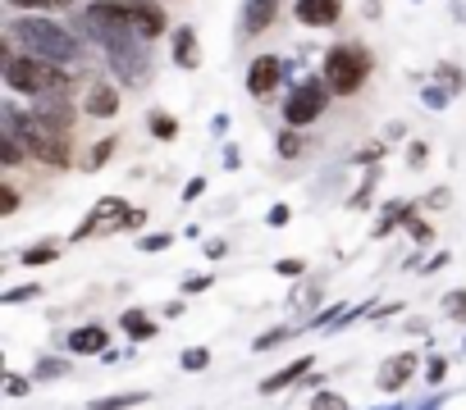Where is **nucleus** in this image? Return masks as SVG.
I'll use <instances>...</instances> for the list:
<instances>
[{
    "instance_id": "1",
    "label": "nucleus",
    "mask_w": 466,
    "mask_h": 410,
    "mask_svg": "<svg viewBox=\"0 0 466 410\" xmlns=\"http://www.w3.org/2000/svg\"><path fill=\"white\" fill-rule=\"evenodd\" d=\"M5 37L19 41L23 55H37V60L60 64V69H78V64H83V55H87V51H83V41H78L64 23H51V19H42V14L14 19Z\"/></svg>"
},
{
    "instance_id": "2",
    "label": "nucleus",
    "mask_w": 466,
    "mask_h": 410,
    "mask_svg": "<svg viewBox=\"0 0 466 410\" xmlns=\"http://www.w3.org/2000/svg\"><path fill=\"white\" fill-rule=\"evenodd\" d=\"M83 32L101 41L105 51V64L110 73L129 82V87H142V82H151V64H146V51H142V37L133 28H120V23H87L83 19Z\"/></svg>"
},
{
    "instance_id": "3",
    "label": "nucleus",
    "mask_w": 466,
    "mask_h": 410,
    "mask_svg": "<svg viewBox=\"0 0 466 410\" xmlns=\"http://www.w3.org/2000/svg\"><path fill=\"white\" fill-rule=\"evenodd\" d=\"M0 78H5V87L19 92V96H46V92H64L69 87V69L46 64L37 55H10L5 64H0Z\"/></svg>"
},
{
    "instance_id": "4",
    "label": "nucleus",
    "mask_w": 466,
    "mask_h": 410,
    "mask_svg": "<svg viewBox=\"0 0 466 410\" xmlns=\"http://www.w3.org/2000/svg\"><path fill=\"white\" fill-rule=\"evenodd\" d=\"M87 23H120V28H133L137 37H161L165 32V14H161V5L155 0H96V5H87V14H83Z\"/></svg>"
},
{
    "instance_id": "5",
    "label": "nucleus",
    "mask_w": 466,
    "mask_h": 410,
    "mask_svg": "<svg viewBox=\"0 0 466 410\" xmlns=\"http://www.w3.org/2000/svg\"><path fill=\"white\" fill-rule=\"evenodd\" d=\"M366 78H370V51H362V46H334L325 55V87L334 96H353Z\"/></svg>"
},
{
    "instance_id": "6",
    "label": "nucleus",
    "mask_w": 466,
    "mask_h": 410,
    "mask_svg": "<svg viewBox=\"0 0 466 410\" xmlns=\"http://www.w3.org/2000/svg\"><path fill=\"white\" fill-rule=\"evenodd\" d=\"M19 142H23L37 160H42V164H51V169H64V164H69V133L55 128V123H46V119H37V114L23 119Z\"/></svg>"
},
{
    "instance_id": "7",
    "label": "nucleus",
    "mask_w": 466,
    "mask_h": 410,
    "mask_svg": "<svg viewBox=\"0 0 466 410\" xmlns=\"http://www.w3.org/2000/svg\"><path fill=\"white\" fill-rule=\"evenodd\" d=\"M137 219H142V215L129 210V201H120V196H101V201H96V210L87 215V224L73 233V242L96 237V233H114V228H133Z\"/></svg>"
},
{
    "instance_id": "8",
    "label": "nucleus",
    "mask_w": 466,
    "mask_h": 410,
    "mask_svg": "<svg viewBox=\"0 0 466 410\" xmlns=\"http://www.w3.org/2000/svg\"><path fill=\"white\" fill-rule=\"evenodd\" d=\"M329 105V87L325 82H302V87H293V96L284 101V119L288 128H302V123H316Z\"/></svg>"
},
{
    "instance_id": "9",
    "label": "nucleus",
    "mask_w": 466,
    "mask_h": 410,
    "mask_svg": "<svg viewBox=\"0 0 466 410\" xmlns=\"http://www.w3.org/2000/svg\"><path fill=\"white\" fill-rule=\"evenodd\" d=\"M284 73H288V64H284L279 55H256L252 69H247V92H252L256 101H265V96L284 82Z\"/></svg>"
},
{
    "instance_id": "10",
    "label": "nucleus",
    "mask_w": 466,
    "mask_h": 410,
    "mask_svg": "<svg viewBox=\"0 0 466 410\" xmlns=\"http://www.w3.org/2000/svg\"><path fill=\"white\" fill-rule=\"evenodd\" d=\"M412 374H416V351H398V356H388V360L379 365L375 388H379V392H398V388H407Z\"/></svg>"
},
{
    "instance_id": "11",
    "label": "nucleus",
    "mask_w": 466,
    "mask_h": 410,
    "mask_svg": "<svg viewBox=\"0 0 466 410\" xmlns=\"http://www.w3.org/2000/svg\"><path fill=\"white\" fill-rule=\"evenodd\" d=\"M32 114L46 119V123H55V128H64V133H73V101H69L64 92L32 96Z\"/></svg>"
},
{
    "instance_id": "12",
    "label": "nucleus",
    "mask_w": 466,
    "mask_h": 410,
    "mask_svg": "<svg viewBox=\"0 0 466 410\" xmlns=\"http://www.w3.org/2000/svg\"><path fill=\"white\" fill-rule=\"evenodd\" d=\"M293 14H297V23H306V28H329V23L343 19V0H297Z\"/></svg>"
},
{
    "instance_id": "13",
    "label": "nucleus",
    "mask_w": 466,
    "mask_h": 410,
    "mask_svg": "<svg viewBox=\"0 0 466 410\" xmlns=\"http://www.w3.org/2000/svg\"><path fill=\"white\" fill-rule=\"evenodd\" d=\"M69 351L73 356H105L110 351V338L101 324H87V328H73L69 333Z\"/></svg>"
},
{
    "instance_id": "14",
    "label": "nucleus",
    "mask_w": 466,
    "mask_h": 410,
    "mask_svg": "<svg viewBox=\"0 0 466 410\" xmlns=\"http://www.w3.org/2000/svg\"><path fill=\"white\" fill-rule=\"evenodd\" d=\"M83 110H87L92 119H110V114H120V92H114L110 82H96V87L87 92V101H83Z\"/></svg>"
},
{
    "instance_id": "15",
    "label": "nucleus",
    "mask_w": 466,
    "mask_h": 410,
    "mask_svg": "<svg viewBox=\"0 0 466 410\" xmlns=\"http://www.w3.org/2000/svg\"><path fill=\"white\" fill-rule=\"evenodd\" d=\"M174 64L179 69H197L202 64V41H197V32H192V28L174 32Z\"/></svg>"
},
{
    "instance_id": "16",
    "label": "nucleus",
    "mask_w": 466,
    "mask_h": 410,
    "mask_svg": "<svg viewBox=\"0 0 466 410\" xmlns=\"http://www.w3.org/2000/svg\"><path fill=\"white\" fill-rule=\"evenodd\" d=\"M306 369H311V356H297L293 365H284V369H279V374H270V379L261 383V392H265V397H275V392L293 388V383H297V379L306 374Z\"/></svg>"
},
{
    "instance_id": "17",
    "label": "nucleus",
    "mask_w": 466,
    "mask_h": 410,
    "mask_svg": "<svg viewBox=\"0 0 466 410\" xmlns=\"http://www.w3.org/2000/svg\"><path fill=\"white\" fill-rule=\"evenodd\" d=\"M275 10H279V0H247V14H243L247 32H265L270 19H275Z\"/></svg>"
},
{
    "instance_id": "18",
    "label": "nucleus",
    "mask_w": 466,
    "mask_h": 410,
    "mask_svg": "<svg viewBox=\"0 0 466 410\" xmlns=\"http://www.w3.org/2000/svg\"><path fill=\"white\" fill-rule=\"evenodd\" d=\"M146 392H120V397H96L92 410H129V406H142Z\"/></svg>"
},
{
    "instance_id": "19",
    "label": "nucleus",
    "mask_w": 466,
    "mask_h": 410,
    "mask_svg": "<svg viewBox=\"0 0 466 410\" xmlns=\"http://www.w3.org/2000/svg\"><path fill=\"white\" fill-rule=\"evenodd\" d=\"M124 333L142 342V338H151V333H155V324H151L142 310H129V315H124Z\"/></svg>"
},
{
    "instance_id": "20",
    "label": "nucleus",
    "mask_w": 466,
    "mask_h": 410,
    "mask_svg": "<svg viewBox=\"0 0 466 410\" xmlns=\"http://www.w3.org/2000/svg\"><path fill=\"white\" fill-rule=\"evenodd\" d=\"M19 160H23V142H19V137H5V133H0V164H5V169H14Z\"/></svg>"
},
{
    "instance_id": "21",
    "label": "nucleus",
    "mask_w": 466,
    "mask_h": 410,
    "mask_svg": "<svg viewBox=\"0 0 466 410\" xmlns=\"http://www.w3.org/2000/svg\"><path fill=\"white\" fill-rule=\"evenodd\" d=\"M151 133L161 137V142H174V137H179V123H174V114H151Z\"/></svg>"
},
{
    "instance_id": "22",
    "label": "nucleus",
    "mask_w": 466,
    "mask_h": 410,
    "mask_svg": "<svg viewBox=\"0 0 466 410\" xmlns=\"http://www.w3.org/2000/svg\"><path fill=\"white\" fill-rule=\"evenodd\" d=\"M179 365H183V369H192V374H197V369H206V365H211V351H206V347H187V351L179 356Z\"/></svg>"
},
{
    "instance_id": "23",
    "label": "nucleus",
    "mask_w": 466,
    "mask_h": 410,
    "mask_svg": "<svg viewBox=\"0 0 466 410\" xmlns=\"http://www.w3.org/2000/svg\"><path fill=\"white\" fill-rule=\"evenodd\" d=\"M60 251H55V246L46 242V246H28V251H23V265H51Z\"/></svg>"
},
{
    "instance_id": "24",
    "label": "nucleus",
    "mask_w": 466,
    "mask_h": 410,
    "mask_svg": "<svg viewBox=\"0 0 466 410\" xmlns=\"http://www.w3.org/2000/svg\"><path fill=\"white\" fill-rule=\"evenodd\" d=\"M10 5H14V10H37V14H42V10H64L69 0H10Z\"/></svg>"
},
{
    "instance_id": "25",
    "label": "nucleus",
    "mask_w": 466,
    "mask_h": 410,
    "mask_svg": "<svg viewBox=\"0 0 466 410\" xmlns=\"http://www.w3.org/2000/svg\"><path fill=\"white\" fill-rule=\"evenodd\" d=\"M311 410H347V401L338 392H320L316 401H311Z\"/></svg>"
},
{
    "instance_id": "26",
    "label": "nucleus",
    "mask_w": 466,
    "mask_h": 410,
    "mask_svg": "<svg viewBox=\"0 0 466 410\" xmlns=\"http://www.w3.org/2000/svg\"><path fill=\"white\" fill-rule=\"evenodd\" d=\"M110 155H114V137H105V142H96V146H92V169H101V164H105Z\"/></svg>"
},
{
    "instance_id": "27",
    "label": "nucleus",
    "mask_w": 466,
    "mask_h": 410,
    "mask_svg": "<svg viewBox=\"0 0 466 410\" xmlns=\"http://www.w3.org/2000/svg\"><path fill=\"white\" fill-rule=\"evenodd\" d=\"M19 210V192L5 183V187H0V215H14Z\"/></svg>"
},
{
    "instance_id": "28",
    "label": "nucleus",
    "mask_w": 466,
    "mask_h": 410,
    "mask_svg": "<svg viewBox=\"0 0 466 410\" xmlns=\"http://www.w3.org/2000/svg\"><path fill=\"white\" fill-rule=\"evenodd\" d=\"M279 155H284V160L302 155V137H297V133H284V137H279Z\"/></svg>"
},
{
    "instance_id": "29",
    "label": "nucleus",
    "mask_w": 466,
    "mask_h": 410,
    "mask_svg": "<svg viewBox=\"0 0 466 410\" xmlns=\"http://www.w3.org/2000/svg\"><path fill=\"white\" fill-rule=\"evenodd\" d=\"M170 242H174L170 233H151V237H142L137 246H142V251H165V246H170Z\"/></svg>"
},
{
    "instance_id": "30",
    "label": "nucleus",
    "mask_w": 466,
    "mask_h": 410,
    "mask_svg": "<svg viewBox=\"0 0 466 410\" xmlns=\"http://www.w3.org/2000/svg\"><path fill=\"white\" fill-rule=\"evenodd\" d=\"M320 301V283H306L302 292H297V310H306V306H316Z\"/></svg>"
},
{
    "instance_id": "31",
    "label": "nucleus",
    "mask_w": 466,
    "mask_h": 410,
    "mask_svg": "<svg viewBox=\"0 0 466 410\" xmlns=\"http://www.w3.org/2000/svg\"><path fill=\"white\" fill-rule=\"evenodd\" d=\"M420 101L430 105V110H444V105H448V92H444V87H425V92H420Z\"/></svg>"
},
{
    "instance_id": "32",
    "label": "nucleus",
    "mask_w": 466,
    "mask_h": 410,
    "mask_svg": "<svg viewBox=\"0 0 466 410\" xmlns=\"http://www.w3.org/2000/svg\"><path fill=\"white\" fill-rule=\"evenodd\" d=\"M444 310H448L453 319H466V292H453V297L444 301Z\"/></svg>"
},
{
    "instance_id": "33",
    "label": "nucleus",
    "mask_w": 466,
    "mask_h": 410,
    "mask_svg": "<svg viewBox=\"0 0 466 410\" xmlns=\"http://www.w3.org/2000/svg\"><path fill=\"white\" fill-rule=\"evenodd\" d=\"M64 374V360H42L37 365V379H60Z\"/></svg>"
},
{
    "instance_id": "34",
    "label": "nucleus",
    "mask_w": 466,
    "mask_h": 410,
    "mask_svg": "<svg viewBox=\"0 0 466 410\" xmlns=\"http://www.w3.org/2000/svg\"><path fill=\"white\" fill-rule=\"evenodd\" d=\"M444 374H448V365H444V360H439V356H435V360H430V365H425V379H430V383H435V388H439V383H444Z\"/></svg>"
},
{
    "instance_id": "35",
    "label": "nucleus",
    "mask_w": 466,
    "mask_h": 410,
    "mask_svg": "<svg viewBox=\"0 0 466 410\" xmlns=\"http://www.w3.org/2000/svg\"><path fill=\"white\" fill-rule=\"evenodd\" d=\"M448 201H453V192H444V187H439V192H430V196H425L420 205H425V210H444Z\"/></svg>"
},
{
    "instance_id": "36",
    "label": "nucleus",
    "mask_w": 466,
    "mask_h": 410,
    "mask_svg": "<svg viewBox=\"0 0 466 410\" xmlns=\"http://www.w3.org/2000/svg\"><path fill=\"white\" fill-rule=\"evenodd\" d=\"M28 297H37V283H28V287H14V292H5V306H19V301H28Z\"/></svg>"
},
{
    "instance_id": "37",
    "label": "nucleus",
    "mask_w": 466,
    "mask_h": 410,
    "mask_svg": "<svg viewBox=\"0 0 466 410\" xmlns=\"http://www.w3.org/2000/svg\"><path fill=\"white\" fill-rule=\"evenodd\" d=\"M288 338V328H270L265 338H256V351H265V347H275V342H284Z\"/></svg>"
},
{
    "instance_id": "38",
    "label": "nucleus",
    "mask_w": 466,
    "mask_h": 410,
    "mask_svg": "<svg viewBox=\"0 0 466 410\" xmlns=\"http://www.w3.org/2000/svg\"><path fill=\"white\" fill-rule=\"evenodd\" d=\"M275 269H279L284 278H302V274H306V265H302V260H279Z\"/></svg>"
},
{
    "instance_id": "39",
    "label": "nucleus",
    "mask_w": 466,
    "mask_h": 410,
    "mask_svg": "<svg viewBox=\"0 0 466 410\" xmlns=\"http://www.w3.org/2000/svg\"><path fill=\"white\" fill-rule=\"evenodd\" d=\"M5 392H10V397H28V379H23V374H10V379H5Z\"/></svg>"
},
{
    "instance_id": "40",
    "label": "nucleus",
    "mask_w": 466,
    "mask_h": 410,
    "mask_svg": "<svg viewBox=\"0 0 466 410\" xmlns=\"http://www.w3.org/2000/svg\"><path fill=\"white\" fill-rule=\"evenodd\" d=\"M211 287V278L206 274H192V278H183V292H206Z\"/></svg>"
},
{
    "instance_id": "41",
    "label": "nucleus",
    "mask_w": 466,
    "mask_h": 410,
    "mask_svg": "<svg viewBox=\"0 0 466 410\" xmlns=\"http://www.w3.org/2000/svg\"><path fill=\"white\" fill-rule=\"evenodd\" d=\"M206 256L211 260H224L229 256V242H206Z\"/></svg>"
},
{
    "instance_id": "42",
    "label": "nucleus",
    "mask_w": 466,
    "mask_h": 410,
    "mask_svg": "<svg viewBox=\"0 0 466 410\" xmlns=\"http://www.w3.org/2000/svg\"><path fill=\"white\" fill-rule=\"evenodd\" d=\"M270 224L284 228V224H288V205H275V210H270Z\"/></svg>"
},
{
    "instance_id": "43",
    "label": "nucleus",
    "mask_w": 466,
    "mask_h": 410,
    "mask_svg": "<svg viewBox=\"0 0 466 410\" xmlns=\"http://www.w3.org/2000/svg\"><path fill=\"white\" fill-rule=\"evenodd\" d=\"M202 192H206V183H202V178H192V183H187V201H197Z\"/></svg>"
}]
</instances>
